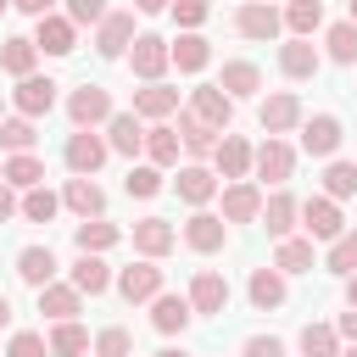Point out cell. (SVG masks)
I'll use <instances>...</instances> for the list:
<instances>
[{"label":"cell","mask_w":357,"mask_h":357,"mask_svg":"<svg viewBox=\"0 0 357 357\" xmlns=\"http://www.w3.org/2000/svg\"><path fill=\"white\" fill-rule=\"evenodd\" d=\"M167 61H173V45H167L162 33H134V45H128V67H134V78L156 84V78L167 73Z\"/></svg>","instance_id":"cell-1"},{"label":"cell","mask_w":357,"mask_h":357,"mask_svg":"<svg viewBox=\"0 0 357 357\" xmlns=\"http://www.w3.org/2000/svg\"><path fill=\"white\" fill-rule=\"evenodd\" d=\"M251 173L262 178V184H273V190H284V178L296 173V151L279 139V134H268L262 145H257V156H251Z\"/></svg>","instance_id":"cell-2"},{"label":"cell","mask_w":357,"mask_h":357,"mask_svg":"<svg viewBox=\"0 0 357 357\" xmlns=\"http://www.w3.org/2000/svg\"><path fill=\"white\" fill-rule=\"evenodd\" d=\"M128 45H134V11H106L95 22V56L117 61V56H128Z\"/></svg>","instance_id":"cell-3"},{"label":"cell","mask_w":357,"mask_h":357,"mask_svg":"<svg viewBox=\"0 0 357 357\" xmlns=\"http://www.w3.org/2000/svg\"><path fill=\"white\" fill-rule=\"evenodd\" d=\"M61 156H67V167H73V173L95 178V173H100V162L112 156V145H106V139H100L95 128H73V134H67V151H61Z\"/></svg>","instance_id":"cell-4"},{"label":"cell","mask_w":357,"mask_h":357,"mask_svg":"<svg viewBox=\"0 0 357 357\" xmlns=\"http://www.w3.org/2000/svg\"><path fill=\"white\" fill-rule=\"evenodd\" d=\"M117 296L134 307V301H156L162 296V268H156V257H139V262H128L123 273H117Z\"/></svg>","instance_id":"cell-5"},{"label":"cell","mask_w":357,"mask_h":357,"mask_svg":"<svg viewBox=\"0 0 357 357\" xmlns=\"http://www.w3.org/2000/svg\"><path fill=\"white\" fill-rule=\"evenodd\" d=\"M234 33L240 39H279L284 33V11L279 6H262V0H245L234 11Z\"/></svg>","instance_id":"cell-6"},{"label":"cell","mask_w":357,"mask_h":357,"mask_svg":"<svg viewBox=\"0 0 357 357\" xmlns=\"http://www.w3.org/2000/svg\"><path fill=\"white\" fill-rule=\"evenodd\" d=\"M67 117H73V128H95V123H106V117H112V89H106V84H84V89H73V95H67Z\"/></svg>","instance_id":"cell-7"},{"label":"cell","mask_w":357,"mask_h":357,"mask_svg":"<svg viewBox=\"0 0 357 357\" xmlns=\"http://www.w3.org/2000/svg\"><path fill=\"white\" fill-rule=\"evenodd\" d=\"M190 112H195L201 123H212L218 134H229V123H234V95H223V84H195V89H190Z\"/></svg>","instance_id":"cell-8"},{"label":"cell","mask_w":357,"mask_h":357,"mask_svg":"<svg viewBox=\"0 0 357 357\" xmlns=\"http://www.w3.org/2000/svg\"><path fill=\"white\" fill-rule=\"evenodd\" d=\"M301 229H307V240H340V234H346L340 201H329V195H312V201H301Z\"/></svg>","instance_id":"cell-9"},{"label":"cell","mask_w":357,"mask_h":357,"mask_svg":"<svg viewBox=\"0 0 357 357\" xmlns=\"http://www.w3.org/2000/svg\"><path fill=\"white\" fill-rule=\"evenodd\" d=\"M33 22H39L33 45H39L45 56H73V45H78V22H73L67 11H45V17H33Z\"/></svg>","instance_id":"cell-10"},{"label":"cell","mask_w":357,"mask_h":357,"mask_svg":"<svg viewBox=\"0 0 357 357\" xmlns=\"http://www.w3.org/2000/svg\"><path fill=\"white\" fill-rule=\"evenodd\" d=\"M11 106H17L22 117H45V112L56 106V78H39V73L17 78V89H11Z\"/></svg>","instance_id":"cell-11"},{"label":"cell","mask_w":357,"mask_h":357,"mask_svg":"<svg viewBox=\"0 0 357 357\" xmlns=\"http://www.w3.org/2000/svg\"><path fill=\"white\" fill-rule=\"evenodd\" d=\"M340 117H329V112H318V117H301V151L307 156H335L340 151Z\"/></svg>","instance_id":"cell-12"},{"label":"cell","mask_w":357,"mask_h":357,"mask_svg":"<svg viewBox=\"0 0 357 357\" xmlns=\"http://www.w3.org/2000/svg\"><path fill=\"white\" fill-rule=\"evenodd\" d=\"M262 218V190L251 178H229L223 190V223H257Z\"/></svg>","instance_id":"cell-13"},{"label":"cell","mask_w":357,"mask_h":357,"mask_svg":"<svg viewBox=\"0 0 357 357\" xmlns=\"http://www.w3.org/2000/svg\"><path fill=\"white\" fill-rule=\"evenodd\" d=\"M128 234H134V251H139V257H156V262L178 245V229H173L167 218H139Z\"/></svg>","instance_id":"cell-14"},{"label":"cell","mask_w":357,"mask_h":357,"mask_svg":"<svg viewBox=\"0 0 357 357\" xmlns=\"http://www.w3.org/2000/svg\"><path fill=\"white\" fill-rule=\"evenodd\" d=\"M190 307L206 312V318H218V312L229 307V279H223L218 268H201V273L190 279Z\"/></svg>","instance_id":"cell-15"},{"label":"cell","mask_w":357,"mask_h":357,"mask_svg":"<svg viewBox=\"0 0 357 357\" xmlns=\"http://www.w3.org/2000/svg\"><path fill=\"white\" fill-rule=\"evenodd\" d=\"M318 67H324V56L312 50V39H296V33H290V39L279 45V73H284V78L301 84V78H318Z\"/></svg>","instance_id":"cell-16"},{"label":"cell","mask_w":357,"mask_h":357,"mask_svg":"<svg viewBox=\"0 0 357 357\" xmlns=\"http://www.w3.org/2000/svg\"><path fill=\"white\" fill-rule=\"evenodd\" d=\"M257 123H262V134H290V128L301 123V100H296V89L268 95V100H262V112H257Z\"/></svg>","instance_id":"cell-17"},{"label":"cell","mask_w":357,"mask_h":357,"mask_svg":"<svg viewBox=\"0 0 357 357\" xmlns=\"http://www.w3.org/2000/svg\"><path fill=\"white\" fill-rule=\"evenodd\" d=\"M106 145H112L117 156H139V151H145V123H139V112H112V117H106Z\"/></svg>","instance_id":"cell-18"},{"label":"cell","mask_w":357,"mask_h":357,"mask_svg":"<svg viewBox=\"0 0 357 357\" xmlns=\"http://www.w3.org/2000/svg\"><path fill=\"white\" fill-rule=\"evenodd\" d=\"M296 218H301V201H296L290 190H273V195H262V218H257V223H262L273 240H284V234L296 229Z\"/></svg>","instance_id":"cell-19"},{"label":"cell","mask_w":357,"mask_h":357,"mask_svg":"<svg viewBox=\"0 0 357 357\" xmlns=\"http://www.w3.org/2000/svg\"><path fill=\"white\" fill-rule=\"evenodd\" d=\"M223 240H229V223H223L218 212H195V218L184 223V245H190V251H201V257L223 251Z\"/></svg>","instance_id":"cell-20"},{"label":"cell","mask_w":357,"mask_h":357,"mask_svg":"<svg viewBox=\"0 0 357 357\" xmlns=\"http://www.w3.org/2000/svg\"><path fill=\"white\" fill-rule=\"evenodd\" d=\"M251 145L240 139V134H223L218 139V151H212V167H218V178H251Z\"/></svg>","instance_id":"cell-21"},{"label":"cell","mask_w":357,"mask_h":357,"mask_svg":"<svg viewBox=\"0 0 357 357\" xmlns=\"http://www.w3.org/2000/svg\"><path fill=\"white\" fill-rule=\"evenodd\" d=\"M173 190H178V201H190V206H206V201L218 195V167H201V162H190V167H178Z\"/></svg>","instance_id":"cell-22"},{"label":"cell","mask_w":357,"mask_h":357,"mask_svg":"<svg viewBox=\"0 0 357 357\" xmlns=\"http://www.w3.org/2000/svg\"><path fill=\"white\" fill-rule=\"evenodd\" d=\"M61 206H67V212H78V218H100V212H106V195H100V184H95V178L73 173V178H67V190H61Z\"/></svg>","instance_id":"cell-23"},{"label":"cell","mask_w":357,"mask_h":357,"mask_svg":"<svg viewBox=\"0 0 357 357\" xmlns=\"http://www.w3.org/2000/svg\"><path fill=\"white\" fill-rule=\"evenodd\" d=\"M39 312H45L50 324L78 318V312H84V290H78V284H56V279H50V284L39 290Z\"/></svg>","instance_id":"cell-24"},{"label":"cell","mask_w":357,"mask_h":357,"mask_svg":"<svg viewBox=\"0 0 357 357\" xmlns=\"http://www.w3.org/2000/svg\"><path fill=\"white\" fill-rule=\"evenodd\" d=\"M17 279L33 284V290H45V284L56 279V257H50V245H22V251H17Z\"/></svg>","instance_id":"cell-25"},{"label":"cell","mask_w":357,"mask_h":357,"mask_svg":"<svg viewBox=\"0 0 357 357\" xmlns=\"http://www.w3.org/2000/svg\"><path fill=\"white\" fill-rule=\"evenodd\" d=\"M245 296H251V307H257V312H273V307H284V273H279V268H251V284H245Z\"/></svg>","instance_id":"cell-26"},{"label":"cell","mask_w":357,"mask_h":357,"mask_svg":"<svg viewBox=\"0 0 357 357\" xmlns=\"http://www.w3.org/2000/svg\"><path fill=\"white\" fill-rule=\"evenodd\" d=\"M218 84H223V95H234V100H251V95L262 89V67H257V61H223Z\"/></svg>","instance_id":"cell-27"},{"label":"cell","mask_w":357,"mask_h":357,"mask_svg":"<svg viewBox=\"0 0 357 357\" xmlns=\"http://www.w3.org/2000/svg\"><path fill=\"white\" fill-rule=\"evenodd\" d=\"M73 284H78L84 296H100V290H112V268L100 262V251H78V262H73Z\"/></svg>","instance_id":"cell-28"},{"label":"cell","mask_w":357,"mask_h":357,"mask_svg":"<svg viewBox=\"0 0 357 357\" xmlns=\"http://www.w3.org/2000/svg\"><path fill=\"white\" fill-rule=\"evenodd\" d=\"M190 318H195L190 296H156V301H151V324H156L162 335H178V329H184Z\"/></svg>","instance_id":"cell-29"},{"label":"cell","mask_w":357,"mask_h":357,"mask_svg":"<svg viewBox=\"0 0 357 357\" xmlns=\"http://www.w3.org/2000/svg\"><path fill=\"white\" fill-rule=\"evenodd\" d=\"M206 61H212V45H206L195 28H184V33L173 39V67H178V73H201Z\"/></svg>","instance_id":"cell-30"},{"label":"cell","mask_w":357,"mask_h":357,"mask_svg":"<svg viewBox=\"0 0 357 357\" xmlns=\"http://www.w3.org/2000/svg\"><path fill=\"white\" fill-rule=\"evenodd\" d=\"M134 112H139V117H173V112H178V89H167V84L156 78V84L134 89Z\"/></svg>","instance_id":"cell-31"},{"label":"cell","mask_w":357,"mask_h":357,"mask_svg":"<svg viewBox=\"0 0 357 357\" xmlns=\"http://www.w3.org/2000/svg\"><path fill=\"white\" fill-rule=\"evenodd\" d=\"M178 139H184L190 156H212V151H218V128L201 123L195 112H178Z\"/></svg>","instance_id":"cell-32"},{"label":"cell","mask_w":357,"mask_h":357,"mask_svg":"<svg viewBox=\"0 0 357 357\" xmlns=\"http://www.w3.org/2000/svg\"><path fill=\"white\" fill-rule=\"evenodd\" d=\"M178 151H184V139H178V128H167V123H156V128H145V156H151L156 167H178Z\"/></svg>","instance_id":"cell-33"},{"label":"cell","mask_w":357,"mask_h":357,"mask_svg":"<svg viewBox=\"0 0 357 357\" xmlns=\"http://www.w3.org/2000/svg\"><path fill=\"white\" fill-rule=\"evenodd\" d=\"M0 178H6L11 190H33V184H45V162H39L33 151H17V156H6Z\"/></svg>","instance_id":"cell-34"},{"label":"cell","mask_w":357,"mask_h":357,"mask_svg":"<svg viewBox=\"0 0 357 357\" xmlns=\"http://www.w3.org/2000/svg\"><path fill=\"white\" fill-rule=\"evenodd\" d=\"M284 28L296 39H312L324 28V0H284Z\"/></svg>","instance_id":"cell-35"},{"label":"cell","mask_w":357,"mask_h":357,"mask_svg":"<svg viewBox=\"0 0 357 357\" xmlns=\"http://www.w3.org/2000/svg\"><path fill=\"white\" fill-rule=\"evenodd\" d=\"M33 56H39V45L22 39V33H11V39L0 45V67H6L11 78H28V73H33Z\"/></svg>","instance_id":"cell-36"},{"label":"cell","mask_w":357,"mask_h":357,"mask_svg":"<svg viewBox=\"0 0 357 357\" xmlns=\"http://www.w3.org/2000/svg\"><path fill=\"white\" fill-rule=\"evenodd\" d=\"M117 223H106V218H84L78 229H73V240H78V251H112L117 245Z\"/></svg>","instance_id":"cell-37"},{"label":"cell","mask_w":357,"mask_h":357,"mask_svg":"<svg viewBox=\"0 0 357 357\" xmlns=\"http://www.w3.org/2000/svg\"><path fill=\"white\" fill-rule=\"evenodd\" d=\"M312 262H318V257H312V240H290V234H284L279 251H273V268H279V273H312Z\"/></svg>","instance_id":"cell-38"},{"label":"cell","mask_w":357,"mask_h":357,"mask_svg":"<svg viewBox=\"0 0 357 357\" xmlns=\"http://www.w3.org/2000/svg\"><path fill=\"white\" fill-rule=\"evenodd\" d=\"M78 351H89V335H84L78 318H61L50 329V357H78Z\"/></svg>","instance_id":"cell-39"},{"label":"cell","mask_w":357,"mask_h":357,"mask_svg":"<svg viewBox=\"0 0 357 357\" xmlns=\"http://www.w3.org/2000/svg\"><path fill=\"white\" fill-rule=\"evenodd\" d=\"M301 357H340V329L335 324H307L301 329Z\"/></svg>","instance_id":"cell-40"},{"label":"cell","mask_w":357,"mask_h":357,"mask_svg":"<svg viewBox=\"0 0 357 357\" xmlns=\"http://www.w3.org/2000/svg\"><path fill=\"white\" fill-rule=\"evenodd\" d=\"M324 45H329V61L351 67V61H357V22H351V17H346V22H335V28L324 33Z\"/></svg>","instance_id":"cell-41"},{"label":"cell","mask_w":357,"mask_h":357,"mask_svg":"<svg viewBox=\"0 0 357 357\" xmlns=\"http://www.w3.org/2000/svg\"><path fill=\"white\" fill-rule=\"evenodd\" d=\"M324 195H329V201L357 195V162H329V167H324Z\"/></svg>","instance_id":"cell-42"},{"label":"cell","mask_w":357,"mask_h":357,"mask_svg":"<svg viewBox=\"0 0 357 357\" xmlns=\"http://www.w3.org/2000/svg\"><path fill=\"white\" fill-rule=\"evenodd\" d=\"M56 212H61V195H50L45 184H33V190L22 195V218H28V223H50Z\"/></svg>","instance_id":"cell-43"},{"label":"cell","mask_w":357,"mask_h":357,"mask_svg":"<svg viewBox=\"0 0 357 357\" xmlns=\"http://www.w3.org/2000/svg\"><path fill=\"white\" fill-rule=\"evenodd\" d=\"M33 139H39V128H33V117H6L0 123V145L17 156V151H33Z\"/></svg>","instance_id":"cell-44"},{"label":"cell","mask_w":357,"mask_h":357,"mask_svg":"<svg viewBox=\"0 0 357 357\" xmlns=\"http://www.w3.org/2000/svg\"><path fill=\"white\" fill-rule=\"evenodd\" d=\"M329 273H357V229H346L340 240H329Z\"/></svg>","instance_id":"cell-45"},{"label":"cell","mask_w":357,"mask_h":357,"mask_svg":"<svg viewBox=\"0 0 357 357\" xmlns=\"http://www.w3.org/2000/svg\"><path fill=\"white\" fill-rule=\"evenodd\" d=\"M123 190H128V195H139V201H145V195H156V190H162V167H156V162H139V167H128Z\"/></svg>","instance_id":"cell-46"},{"label":"cell","mask_w":357,"mask_h":357,"mask_svg":"<svg viewBox=\"0 0 357 357\" xmlns=\"http://www.w3.org/2000/svg\"><path fill=\"white\" fill-rule=\"evenodd\" d=\"M95 357H134V335H128L123 324L100 329V335H95Z\"/></svg>","instance_id":"cell-47"},{"label":"cell","mask_w":357,"mask_h":357,"mask_svg":"<svg viewBox=\"0 0 357 357\" xmlns=\"http://www.w3.org/2000/svg\"><path fill=\"white\" fill-rule=\"evenodd\" d=\"M6 357H50V340H45V335H33V329H17V335H11V346H6Z\"/></svg>","instance_id":"cell-48"},{"label":"cell","mask_w":357,"mask_h":357,"mask_svg":"<svg viewBox=\"0 0 357 357\" xmlns=\"http://www.w3.org/2000/svg\"><path fill=\"white\" fill-rule=\"evenodd\" d=\"M167 11H173V17H178V28H201V22H206V11H212V6H206V0H173V6H167Z\"/></svg>","instance_id":"cell-49"},{"label":"cell","mask_w":357,"mask_h":357,"mask_svg":"<svg viewBox=\"0 0 357 357\" xmlns=\"http://www.w3.org/2000/svg\"><path fill=\"white\" fill-rule=\"evenodd\" d=\"M106 11H112V6H106V0H67V17H73V22H78V28H84V22H100V17H106Z\"/></svg>","instance_id":"cell-50"},{"label":"cell","mask_w":357,"mask_h":357,"mask_svg":"<svg viewBox=\"0 0 357 357\" xmlns=\"http://www.w3.org/2000/svg\"><path fill=\"white\" fill-rule=\"evenodd\" d=\"M240 357H284V346H279L273 335H251V340L240 346Z\"/></svg>","instance_id":"cell-51"},{"label":"cell","mask_w":357,"mask_h":357,"mask_svg":"<svg viewBox=\"0 0 357 357\" xmlns=\"http://www.w3.org/2000/svg\"><path fill=\"white\" fill-rule=\"evenodd\" d=\"M11 212H22V201H17V195H11V184H6V178H0V223H6V218H11Z\"/></svg>","instance_id":"cell-52"},{"label":"cell","mask_w":357,"mask_h":357,"mask_svg":"<svg viewBox=\"0 0 357 357\" xmlns=\"http://www.w3.org/2000/svg\"><path fill=\"white\" fill-rule=\"evenodd\" d=\"M335 329H340V340H351V346H357V307H351V312H340V324H335Z\"/></svg>","instance_id":"cell-53"},{"label":"cell","mask_w":357,"mask_h":357,"mask_svg":"<svg viewBox=\"0 0 357 357\" xmlns=\"http://www.w3.org/2000/svg\"><path fill=\"white\" fill-rule=\"evenodd\" d=\"M11 6H17V11H28V17H45L56 0H11Z\"/></svg>","instance_id":"cell-54"},{"label":"cell","mask_w":357,"mask_h":357,"mask_svg":"<svg viewBox=\"0 0 357 357\" xmlns=\"http://www.w3.org/2000/svg\"><path fill=\"white\" fill-rule=\"evenodd\" d=\"M173 0H134V11H145V17H156V11H167Z\"/></svg>","instance_id":"cell-55"},{"label":"cell","mask_w":357,"mask_h":357,"mask_svg":"<svg viewBox=\"0 0 357 357\" xmlns=\"http://www.w3.org/2000/svg\"><path fill=\"white\" fill-rule=\"evenodd\" d=\"M346 307H357V273H346Z\"/></svg>","instance_id":"cell-56"},{"label":"cell","mask_w":357,"mask_h":357,"mask_svg":"<svg viewBox=\"0 0 357 357\" xmlns=\"http://www.w3.org/2000/svg\"><path fill=\"white\" fill-rule=\"evenodd\" d=\"M11 324V301H6V290H0V329Z\"/></svg>","instance_id":"cell-57"},{"label":"cell","mask_w":357,"mask_h":357,"mask_svg":"<svg viewBox=\"0 0 357 357\" xmlns=\"http://www.w3.org/2000/svg\"><path fill=\"white\" fill-rule=\"evenodd\" d=\"M156 357H190V351H184V346H167V351H156Z\"/></svg>","instance_id":"cell-58"},{"label":"cell","mask_w":357,"mask_h":357,"mask_svg":"<svg viewBox=\"0 0 357 357\" xmlns=\"http://www.w3.org/2000/svg\"><path fill=\"white\" fill-rule=\"evenodd\" d=\"M346 17H351V22H357V0H346Z\"/></svg>","instance_id":"cell-59"},{"label":"cell","mask_w":357,"mask_h":357,"mask_svg":"<svg viewBox=\"0 0 357 357\" xmlns=\"http://www.w3.org/2000/svg\"><path fill=\"white\" fill-rule=\"evenodd\" d=\"M0 123H6V95H0Z\"/></svg>","instance_id":"cell-60"},{"label":"cell","mask_w":357,"mask_h":357,"mask_svg":"<svg viewBox=\"0 0 357 357\" xmlns=\"http://www.w3.org/2000/svg\"><path fill=\"white\" fill-rule=\"evenodd\" d=\"M0 11H11V0H0Z\"/></svg>","instance_id":"cell-61"},{"label":"cell","mask_w":357,"mask_h":357,"mask_svg":"<svg viewBox=\"0 0 357 357\" xmlns=\"http://www.w3.org/2000/svg\"><path fill=\"white\" fill-rule=\"evenodd\" d=\"M340 357H357V346H351V351H340Z\"/></svg>","instance_id":"cell-62"},{"label":"cell","mask_w":357,"mask_h":357,"mask_svg":"<svg viewBox=\"0 0 357 357\" xmlns=\"http://www.w3.org/2000/svg\"><path fill=\"white\" fill-rule=\"evenodd\" d=\"M262 6H273V0H262Z\"/></svg>","instance_id":"cell-63"}]
</instances>
